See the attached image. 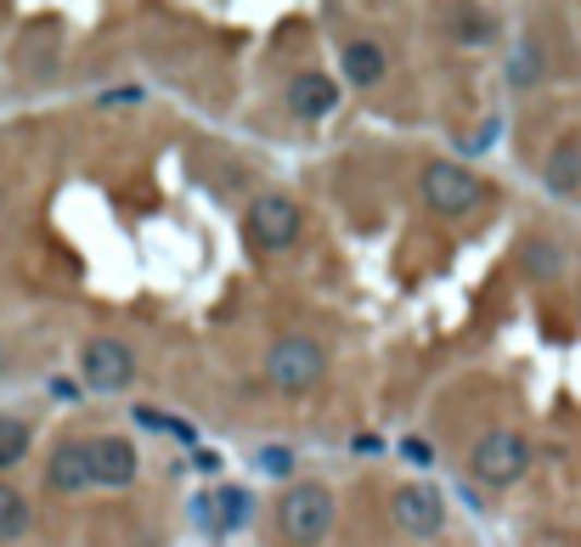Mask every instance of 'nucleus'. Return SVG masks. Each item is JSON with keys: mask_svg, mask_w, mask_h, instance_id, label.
<instances>
[{"mask_svg": "<svg viewBox=\"0 0 581 547\" xmlns=\"http://www.w3.org/2000/svg\"><path fill=\"white\" fill-rule=\"evenodd\" d=\"M334 525H339L334 491L316 486V479H300V486H288V491L277 497V531H282V542L316 547V542L334 536Z\"/></svg>", "mask_w": 581, "mask_h": 547, "instance_id": "obj_1", "label": "nucleus"}, {"mask_svg": "<svg viewBox=\"0 0 581 547\" xmlns=\"http://www.w3.org/2000/svg\"><path fill=\"white\" fill-rule=\"evenodd\" d=\"M417 192H424V204L435 215H474L480 204H486V186H480V175H469L463 165H446V158H435V165H424V175H417Z\"/></svg>", "mask_w": 581, "mask_h": 547, "instance_id": "obj_2", "label": "nucleus"}, {"mask_svg": "<svg viewBox=\"0 0 581 547\" xmlns=\"http://www.w3.org/2000/svg\"><path fill=\"white\" fill-rule=\"evenodd\" d=\"M322 373H328V356H322V344H316V339H300V333L277 339V344H271V356H266V378L277 384L282 396L316 390Z\"/></svg>", "mask_w": 581, "mask_h": 547, "instance_id": "obj_3", "label": "nucleus"}, {"mask_svg": "<svg viewBox=\"0 0 581 547\" xmlns=\"http://www.w3.org/2000/svg\"><path fill=\"white\" fill-rule=\"evenodd\" d=\"M525 469H531V440L513 429H492L474 446V479H486V486H513V479H525Z\"/></svg>", "mask_w": 581, "mask_h": 547, "instance_id": "obj_4", "label": "nucleus"}, {"mask_svg": "<svg viewBox=\"0 0 581 547\" xmlns=\"http://www.w3.org/2000/svg\"><path fill=\"white\" fill-rule=\"evenodd\" d=\"M243 232L254 248H288L300 238V204L294 198H282V192H266V198H254L249 204V220H243Z\"/></svg>", "mask_w": 581, "mask_h": 547, "instance_id": "obj_5", "label": "nucleus"}, {"mask_svg": "<svg viewBox=\"0 0 581 547\" xmlns=\"http://www.w3.org/2000/svg\"><path fill=\"white\" fill-rule=\"evenodd\" d=\"M131 378H136L131 344H119V339H90V344H85V384H90L96 396L131 390Z\"/></svg>", "mask_w": 581, "mask_h": 547, "instance_id": "obj_6", "label": "nucleus"}, {"mask_svg": "<svg viewBox=\"0 0 581 547\" xmlns=\"http://www.w3.org/2000/svg\"><path fill=\"white\" fill-rule=\"evenodd\" d=\"M90 446V486H108V491H124L136 479L142 458H136V446L131 435H102V440H85Z\"/></svg>", "mask_w": 581, "mask_h": 547, "instance_id": "obj_7", "label": "nucleus"}, {"mask_svg": "<svg viewBox=\"0 0 581 547\" xmlns=\"http://www.w3.org/2000/svg\"><path fill=\"white\" fill-rule=\"evenodd\" d=\"M192 520H198L209 536H220V531H243V525H254V497H249L243 486H215L209 497L192 502Z\"/></svg>", "mask_w": 581, "mask_h": 547, "instance_id": "obj_8", "label": "nucleus"}, {"mask_svg": "<svg viewBox=\"0 0 581 547\" xmlns=\"http://www.w3.org/2000/svg\"><path fill=\"white\" fill-rule=\"evenodd\" d=\"M390 508H396V525L407 536H440V525H446V502L435 486H401Z\"/></svg>", "mask_w": 581, "mask_h": 547, "instance_id": "obj_9", "label": "nucleus"}, {"mask_svg": "<svg viewBox=\"0 0 581 547\" xmlns=\"http://www.w3.org/2000/svg\"><path fill=\"white\" fill-rule=\"evenodd\" d=\"M46 479H51V491H62V497L90 491V446L85 440H62L57 452L46 458Z\"/></svg>", "mask_w": 581, "mask_h": 547, "instance_id": "obj_10", "label": "nucleus"}, {"mask_svg": "<svg viewBox=\"0 0 581 547\" xmlns=\"http://www.w3.org/2000/svg\"><path fill=\"white\" fill-rule=\"evenodd\" d=\"M339 69H344L350 85L373 90L384 74H390V51H384L378 40H367V35H356V40H344V46H339Z\"/></svg>", "mask_w": 581, "mask_h": 547, "instance_id": "obj_11", "label": "nucleus"}, {"mask_svg": "<svg viewBox=\"0 0 581 547\" xmlns=\"http://www.w3.org/2000/svg\"><path fill=\"white\" fill-rule=\"evenodd\" d=\"M288 108H294L300 119H328L339 108V85L328 74L305 69V74H294V85H288Z\"/></svg>", "mask_w": 581, "mask_h": 547, "instance_id": "obj_12", "label": "nucleus"}, {"mask_svg": "<svg viewBox=\"0 0 581 547\" xmlns=\"http://www.w3.org/2000/svg\"><path fill=\"white\" fill-rule=\"evenodd\" d=\"M28 525H35V508L17 486H0V542H17Z\"/></svg>", "mask_w": 581, "mask_h": 547, "instance_id": "obj_13", "label": "nucleus"}, {"mask_svg": "<svg viewBox=\"0 0 581 547\" xmlns=\"http://www.w3.org/2000/svg\"><path fill=\"white\" fill-rule=\"evenodd\" d=\"M547 186H554L559 198L581 186V142H565V147H554V158H547Z\"/></svg>", "mask_w": 581, "mask_h": 547, "instance_id": "obj_14", "label": "nucleus"}, {"mask_svg": "<svg viewBox=\"0 0 581 547\" xmlns=\"http://www.w3.org/2000/svg\"><path fill=\"white\" fill-rule=\"evenodd\" d=\"M451 23H458V40L463 46H486L497 35V17L492 12H451Z\"/></svg>", "mask_w": 581, "mask_h": 547, "instance_id": "obj_15", "label": "nucleus"}, {"mask_svg": "<svg viewBox=\"0 0 581 547\" xmlns=\"http://www.w3.org/2000/svg\"><path fill=\"white\" fill-rule=\"evenodd\" d=\"M136 424H147V429H165V435H175L181 446H198V429L186 424V417H170V412H153V406H136Z\"/></svg>", "mask_w": 581, "mask_h": 547, "instance_id": "obj_16", "label": "nucleus"}, {"mask_svg": "<svg viewBox=\"0 0 581 547\" xmlns=\"http://www.w3.org/2000/svg\"><path fill=\"white\" fill-rule=\"evenodd\" d=\"M28 452V424L23 417H0V469H12Z\"/></svg>", "mask_w": 581, "mask_h": 547, "instance_id": "obj_17", "label": "nucleus"}, {"mask_svg": "<svg viewBox=\"0 0 581 547\" xmlns=\"http://www.w3.org/2000/svg\"><path fill=\"white\" fill-rule=\"evenodd\" d=\"M508 80L513 85H536L542 80V46L525 40V46H513V62H508Z\"/></svg>", "mask_w": 581, "mask_h": 547, "instance_id": "obj_18", "label": "nucleus"}, {"mask_svg": "<svg viewBox=\"0 0 581 547\" xmlns=\"http://www.w3.org/2000/svg\"><path fill=\"white\" fill-rule=\"evenodd\" d=\"M525 271H531V277H554V271H559V248L547 243V238L525 243Z\"/></svg>", "mask_w": 581, "mask_h": 547, "instance_id": "obj_19", "label": "nucleus"}, {"mask_svg": "<svg viewBox=\"0 0 581 547\" xmlns=\"http://www.w3.org/2000/svg\"><path fill=\"white\" fill-rule=\"evenodd\" d=\"M254 469L271 474V479H288V474H294V458H288L282 446H261V452H254Z\"/></svg>", "mask_w": 581, "mask_h": 547, "instance_id": "obj_20", "label": "nucleus"}, {"mask_svg": "<svg viewBox=\"0 0 581 547\" xmlns=\"http://www.w3.org/2000/svg\"><path fill=\"white\" fill-rule=\"evenodd\" d=\"M51 396H57V401H80L85 390H80V384H74V378H51Z\"/></svg>", "mask_w": 581, "mask_h": 547, "instance_id": "obj_21", "label": "nucleus"}, {"mask_svg": "<svg viewBox=\"0 0 581 547\" xmlns=\"http://www.w3.org/2000/svg\"><path fill=\"white\" fill-rule=\"evenodd\" d=\"M192 458H198V469H204V474H220V452H204V446H198Z\"/></svg>", "mask_w": 581, "mask_h": 547, "instance_id": "obj_22", "label": "nucleus"}, {"mask_svg": "<svg viewBox=\"0 0 581 547\" xmlns=\"http://www.w3.org/2000/svg\"><path fill=\"white\" fill-rule=\"evenodd\" d=\"M401 452H407L412 463H429V446H424V440H407V446H401Z\"/></svg>", "mask_w": 581, "mask_h": 547, "instance_id": "obj_23", "label": "nucleus"}]
</instances>
